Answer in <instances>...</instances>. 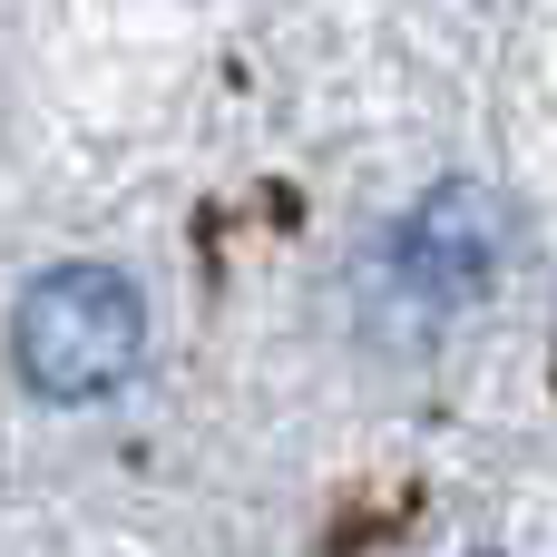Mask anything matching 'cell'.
<instances>
[{"instance_id":"obj_1","label":"cell","mask_w":557,"mask_h":557,"mask_svg":"<svg viewBox=\"0 0 557 557\" xmlns=\"http://www.w3.org/2000/svg\"><path fill=\"white\" fill-rule=\"evenodd\" d=\"M10 362L39 401H108L147 362V304L117 264H49L10 313Z\"/></svg>"},{"instance_id":"obj_2","label":"cell","mask_w":557,"mask_h":557,"mask_svg":"<svg viewBox=\"0 0 557 557\" xmlns=\"http://www.w3.org/2000/svg\"><path fill=\"white\" fill-rule=\"evenodd\" d=\"M392 284H401V304L411 313H460V304H480L490 284H499V264H509V206H499V186H480V176H441L401 225H392Z\"/></svg>"}]
</instances>
